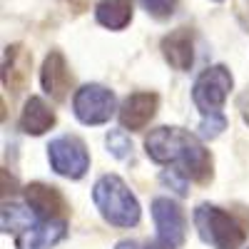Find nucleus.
<instances>
[{"instance_id":"2","label":"nucleus","mask_w":249,"mask_h":249,"mask_svg":"<svg viewBox=\"0 0 249 249\" xmlns=\"http://www.w3.org/2000/svg\"><path fill=\"white\" fill-rule=\"evenodd\" d=\"M92 202L102 219L112 227H135L140 222V202L117 175H102L95 182Z\"/></svg>"},{"instance_id":"1","label":"nucleus","mask_w":249,"mask_h":249,"mask_svg":"<svg viewBox=\"0 0 249 249\" xmlns=\"http://www.w3.org/2000/svg\"><path fill=\"white\" fill-rule=\"evenodd\" d=\"M147 157L157 164H172L187 179L207 182L212 177V160L204 144L182 127H157L144 140Z\"/></svg>"},{"instance_id":"15","label":"nucleus","mask_w":249,"mask_h":249,"mask_svg":"<svg viewBox=\"0 0 249 249\" xmlns=\"http://www.w3.org/2000/svg\"><path fill=\"white\" fill-rule=\"evenodd\" d=\"M95 18L107 30H122L132 20V0H100L95 5Z\"/></svg>"},{"instance_id":"18","label":"nucleus","mask_w":249,"mask_h":249,"mask_svg":"<svg viewBox=\"0 0 249 249\" xmlns=\"http://www.w3.org/2000/svg\"><path fill=\"white\" fill-rule=\"evenodd\" d=\"M140 5L147 10V15L164 20V18H172L177 10V0H140Z\"/></svg>"},{"instance_id":"16","label":"nucleus","mask_w":249,"mask_h":249,"mask_svg":"<svg viewBox=\"0 0 249 249\" xmlns=\"http://www.w3.org/2000/svg\"><path fill=\"white\" fill-rule=\"evenodd\" d=\"M35 219H40L35 212H33V207L25 202V204H15V202H5L3 204V232H23L25 227H30Z\"/></svg>"},{"instance_id":"19","label":"nucleus","mask_w":249,"mask_h":249,"mask_svg":"<svg viewBox=\"0 0 249 249\" xmlns=\"http://www.w3.org/2000/svg\"><path fill=\"white\" fill-rule=\"evenodd\" d=\"M227 127V117L219 112V115H202V122H199V135L202 137H217L222 130Z\"/></svg>"},{"instance_id":"11","label":"nucleus","mask_w":249,"mask_h":249,"mask_svg":"<svg viewBox=\"0 0 249 249\" xmlns=\"http://www.w3.org/2000/svg\"><path fill=\"white\" fill-rule=\"evenodd\" d=\"M40 82H43V90L55 97V100H65L68 95V88L72 82V75L68 70V62L62 57V53L53 50L45 62H43V70H40Z\"/></svg>"},{"instance_id":"5","label":"nucleus","mask_w":249,"mask_h":249,"mask_svg":"<svg viewBox=\"0 0 249 249\" xmlns=\"http://www.w3.org/2000/svg\"><path fill=\"white\" fill-rule=\"evenodd\" d=\"M48 160H50V167L68 179H80L90 167V155L85 142L72 135L55 137L48 147Z\"/></svg>"},{"instance_id":"7","label":"nucleus","mask_w":249,"mask_h":249,"mask_svg":"<svg viewBox=\"0 0 249 249\" xmlns=\"http://www.w3.org/2000/svg\"><path fill=\"white\" fill-rule=\"evenodd\" d=\"M152 219L157 227V239L172 249H179L187 239V219L182 207L170 197L152 199Z\"/></svg>"},{"instance_id":"12","label":"nucleus","mask_w":249,"mask_h":249,"mask_svg":"<svg viewBox=\"0 0 249 249\" xmlns=\"http://www.w3.org/2000/svg\"><path fill=\"white\" fill-rule=\"evenodd\" d=\"M162 55L175 70H190L195 60V43L192 33L187 28H179L170 33L167 37H162Z\"/></svg>"},{"instance_id":"4","label":"nucleus","mask_w":249,"mask_h":249,"mask_svg":"<svg viewBox=\"0 0 249 249\" xmlns=\"http://www.w3.org/2000/svg\"><path fill=\"white\" fill-rule=\"evenodd\" d=\"M232 72L224 65H212L207 68L192 88V100L202 115H219L227 97H230L232 90Z\"/></svg>"},{"instance_id":"3","label":"nucleus","mask_w":249,"mask_h":249,"mask_svg":"<svg viewBox=\"0 0 249 249\" xmlns=\"http://www.w3.org/2000/svg\"><path fill=\"white\" fill-rule=\"evenodd\" d=\"M195 227L204 244L212 249H239L244 242L242 224L214 204H199L195 210Z\"/></svg>"},{"instance_id":"21","label":"nucleus","mask_w":249,"mask_h":249,"mask_svg":"<svg viewBox=\"0 0 249 249\" xmlns=\"http://www.w3.org/2000/svg\"><path fill=\"white\" fill-rule=\"evenodd\" d=\"M242 117H244V122L249 124V102H247V105H244V110H242Z\"/></svg>"},{"instance_id":"20","label":"nucleus","mask_w":249,"mask_h":249,"mask_svg":"<svg viewBox=\"0 0 249 249\" xmlns=\"http://www.w3.org/2000/svg\"><path fill=\"white\" fill-rule=\"evenodd\" d=\"M115 249H172V247L162 244L157 239V242H120Z\"/></svg>"},{"instance_id":"14","label":"nucleus","mask_w":249,"mask_h":249,"mask_svg":"<svg viewBox=\"0 0 249 249\" xmlns=\"http://www.w3.org/2000/svg\"><path fill=\"white\" fill-rule=\"evenodd\" d=\"M28 70H30V55L20 45L8 48L5 60H3V82H5V88L18 92V88H23L28 82Z\"/></svg>"},{"instance_id":"10","label":"nucleus","mask_w":249,"mask_h":249,"mask_svg":"<svg viewBox=\"0 0 249 249\" xmlns=\"http://www.w3.org/2000/svg\"><path fill=\"white\" fill-rule=\"evenodd\" d=\"M25 202L40 219H65V199L57 192V187L33 182L25 187Z\"/></svg>"},{"instance_id":"17","label":"nucleus","mask_w":249,"mask_h":249,"mask_svg":"<svg viewBox=\"0 0 249 249\" xmlns=\"http://www.w3.org/2000/svg\"><path fill=\"white\" fill-rule=\"evenodd\" d=\"M105 142H107V150H110L117 160H127V157L132 155V142H130V137H127V132H124V130H112V132H107Z\"/></svg>"},{"instance_id":"13","label":"nucleus","mask_w":249,"mask_h":249,"mask_svg":"<svg viewBox=\"0 0 249 249\" xmlns=\"http://www.w3.org/2000/svg\"><path fill=\"white\" fill-rule=\"evenodd\" d=\"M18 124L25 135H45L55 124V112L50 110V105L43 97H28Z\"/></svg>"},{"instance_id":"8","label":"nucleus","mask_w":249,"mask_h":249,"mask_svg":"<svg viewBox=\"0 0 249 249\" xmlns=\"http://www.w3.org/2000/svg\"><path fill=\"white\" fill-rule=\"evenodd\" d=\"M68 232L65 219H35L15 234V249H53Z\"/></svg>"},{"instance_id":"22","label":"nucleus","mask_w":249,"mask_h":249,"mask_svg":"<svg viewBox=\"0 0 249 249\" xmlns=\"http://www.w3.org/2000/svg\"><path fill=\"white\" fill-rule=\"evenodd\" d=\"M72 3H77V5H80V3H85V0H72Z\"/></svg>"},{"instance_id":"6","label":"nucleus","mask_w":249,"mask_h":249,"mask_svg":"<svg viewBox=\"0 0 249 249\" xmlns=\"http://www.w3.org/2000/svg\"><path fill=\"white\" fill-rule=\"evenodd\" d=\"M72 110L82 124H105L117 110V100L112 90L92 82V85H82L75 92Z\"/></svg>"},{"instance_id":"9","label":"nucleus","mask_w":249,"mask_h":249,"mask_svg":"<svg viewBox=\"0 0 249 249\" xmlns=\"http://www.w3.org/2000/svg\"><path fill=\"white\" fill-rule=\"evenodd\" d=\"M157 105H160V100L155 92H132L122 102V107L117 112L122 130H130V132L144 130L150 124V120L155 117Z\"/></svg>"}]
</instances>
